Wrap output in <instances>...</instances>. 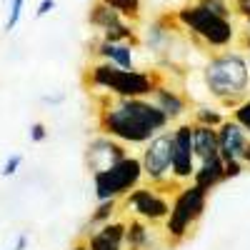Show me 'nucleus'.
I'll return each mask as SVG.
<instances>
[{"label": "nucleus", "instance_id": "obj_10", "mask_svg": "<svg viewBox=\"0 0 250 250\" xmlns=\"http://www.w3.org/2000/svg\"><path fill=\"white\" fill-rule=\"evenodd\" d=\"M128 155H130L128 145H123L115 138H108V135L98 133L85 145V168L90 173H100V170H108V168H113V165H118Z\"/></svg>", "mask_w": 250, "mask_h": 250}, {"label": "nucleus", "instance_id": "obj_3", "mask_svg": "<svg viewBox=\"0 0 250 250\" xmlns=\"http://www.w3.org/2000/svg\"><path fill=\"white\" fill-rule=\"evenodd\" d=\"M163 78L153 70H123L108 60H95L85 70V85L93 93L113 98H153Z\"/></svg>", "mask_w": 250, "mask_h": 250}, {"label": "nucleus", "instance_id": "obj_16", "mask_svg": "<svg viewBox=\"0 0 250 250\" xmlns=\"http://www.w3.org/2000/svg\"><path fill=\"white\" fill-rule=\"evenodd\" d=\"M95 58L98 60H108L113 65L123 68V70H133V45L130 43H108V40H100L95 45Z\"/></svg>", "mask_w": 250, "mask_h": 250}, {"label": "nucleus", "instance_id": "obj_32", "mask_svg": "<svg viewBox=\"0 0 250 250\" xmlns=\"http://www.w3.org/2000/svg\"><path fill=\"white\" fill-rule=\"evenodd\" d=\"M70 250H88V245H85V243H83V240H78L75 245H70Z\"/></svg>", "mask_w": 250, "mask_h": 250}, {"label": "nucleus", "instance_id": "obj_12", "mask_svg": "<svg viewBox=\"0 0 250 250\" xmlns=\"http://www.w3.org/2000/svg\"><path fill=\"white\" fill-rule=\"evenodd\" d=\"M128 230H125V250H160L165 245L163 228L150 225L138 218H125Z\"/></svg>", "mask_w": 250, "mask_h": 250}, {"label": "nucleus", "instance_id": "obj_23", "mask_svg": "<svg viewBox=\"0 0 250 250\" xmlns=\"http://www.w3.org/2000/svg\"><path fill=\"white\" fill-rule=\"evenodd\" d=\"M230 118L240 125V128L248 133V138H250V95H248L243 103H238V105L230 110Z\"/></svg>", "mask_w": 250, "mask_h": 250}, {"label": "nucleus", "instance_id": "obj_28", "mask_svg": "<svg viewBox=\"0 0 250 250\" xmlns=\"http://www.w3.org/2000/svg\"><path fill=\"white\" fill-rule=\"evenodd\" d=\"M53 8H55V0H40V3H38V10H35V18L48 15Z\"/></svg>", "mask_w": 250, "mask_h": 250}, {"label": "nucleus", "instance_id": "obj_25", "mask_svg": "<svg viewBox=\"0 0 250 250\" xmlns=\"http://www.w3.org/2000/svg\"><path fill=\"white\" fill-rule=\"evenodd\" d=\"M20 165H23V155H20V153L8 155L5 163H3V170H0V175H3V178H13V175L20 170Z\"/></svg>", "mask_w": 250, "mask_h": 250}, {"label": "nucleus", "instance_id": "obj_13", "mask_svg": "<svg viewBox=\"0 0 250 250\" xmlns=\"http://www.w3.org/2000/svg\"><path fill=\"white\" fill-rule=\"evenodd\" d=\"M150 100L155 103V105H158L165 115H168V120H170L173 125L180 123L183 118H190L193 105H190V100H188V95H185L183 90L168 85V83H160Z\"/></svg>", "mask_w": 250, "mask_h": 250}, {"label": "nucleus", "instance_id": "obj_26", "mask_svg": "<svg viewBox=\"0 0 250 250\" xmlns=\"http://www.w3.org/2000/svg\"><path fill=\"white\" fill-rule=\"evenodd\" d=\"M243 170H245V163L243 160H225V183L240 178Z\"/></svg>", "mask_w": 250, "mask_h": 250}, {"label": "nucleus", "instance_id": "obj_17", "mask_svg": "<svg viewBox=\"0 0 250 250\" xmlns=\"http://www.w3.org/2000/svg\"><path fill=\"white\" fill-rule=\"evenodd\" d=\"M193 183L210 195V190H215L218 185L225 183V160L223 158H215V160H205V163H198V170H195V178Z\"/></svg>", "mask_w": 250, "mask_h": 250}, {"label": "nucleus", "instance_id": "obj_20", "mask_svg": "<svg viewBox=\"0 0 250 250\" xmlns=\"http://www.w3.org/2000/svg\"><path fill=\"white\" fill-rule=\"evenodd\" d=\"M225 113L220 110V108H213V105H193V110H190V123H195V125H208V128H220V125L225 123Z\"/></svg>", "mask_w": 250, "mask_h": 250}, {"label": "nucleus", "instance_id": "obj_8", "mask_svg": "<svg viewBox=\"0 0 250 250\" xmlns=\"http://www.w3.org/2000/svg\"><path fill=\"white\" fill-rule=\"evenodd\" d=\"M138 158L143 165L145 183L175 190L173 188V128L163 130L148 145H143Z\"/></svg>", "mask_w": 250, "mask_h": 250}, {"label": "nucleus", "instance_id": "obj_1", "mask_svg": "<svg viewBox=\"0 0 250 250\" xmlns=\"http://www.w3.org/2000/svg\"><path fill=\"white\" fill-rule=\"evenodd\" d=\"M95 128L128 148H143L163 130L173 128V123L150 98L103 95L95 110Z\"/></svg>", "mask_w": 250, "mask_h": 250}, {"label": "nucleus", "instance_id": "obj_9", "mask_svg": "<svg viewBox=\"0 0 250 250\" xmlns=\"http://www.w3.org/2000/svg\"><path fill=\"white\" fill-rule=\"evenodd\" d=\"M198 158L193 148V123L180 120L173 125V188L193 183Z\"/></svg>", "mask_w": 250, "mask_h": 250}, {"label": "nucleus", "instance_id": "obj_14", "mask_svg": "<svg viewBox=\"0 0 250 250\" xmlns=\"http://www.w3.org/2000/svg\"><path fill=\"white\" fill-rule=\"evenodd\" d=\"M218 140H220V158L223 160H240L245 148H248V133L240 128V125L228 115L225 123L218 128Z\"/></svg>", "mask_w": 250, "mask_h": 250}, {"label": "nucleus", "instance_id": "obj_2", "mask_svg": "<svg viewBox=\"0 0 250 250\" xmlns=\"http://www.w3.org/2000/svg\"><path fill=\"white\" fill-rule=\"evenodd\" d=\"M203 83L220 108L233 110L250 95V60L243 53H213L203 65Z\"/></svg>", "mask_w": 250, "mask_h": 250}, {"label": "nucleus", "instance_id": "obj_19", "mask_svg": "<svg viewBox=\"0 0 250 250\" xmlns=\"http://www.w3.org/2000/svg\"><path fill=\"white\" fill-rule=\"evenodd\" d=\"M118 215H120V200H100L88 218V230H95V228L115 220Z\"/></svg>", "mask_w": 250, "mask_h": 250}, {"label": "nucleus", "instance_id": "obj_7", "mask_svg": "<svg viewBox=\"0 0 250 250\" xmlns=\"http://www.w3.org/2000/svg\"><path fill=\"white\" fill-rule=\"evenodd\" d=\"M143 183H145L143 165L135 153H130L125 160H120L118 165H113L108 170L93 173V190H95L98 203L100 200H123Z\"/></svg>", "mask_w": 250, "mask_h": 250}, {"label": "nucleus", "instance_id": "obj_22", "mask_svg": "<svg viewBox=\"0 0 250 250\" xmlns=\"http://www.w3.org/2000/svg\"><path fill=\"white\" fill-rule=\"evenodd\" d=\"M195 3L200 5V8H205V10H210L213 15H218V18H225V20H233V5L228 3V0H195Z\"/></svg>", "mask_w": 250, "mask_h": 250}, {"label": "nucleus", "instance_id": "obj_4", "mask_svg": "<svg viewBox=\"0 0 250 250\" xmlns=\"http://www.w3.org/2000/svg\"><path fill=\"white\" fill-rule=\"evenodd\" d=\"M208 208V193L200 190L195 183L180 185L173 190V205H170V215L163 223V235L168 248L183 245L188 238L193 235L198 223L205 215Z\"/></svg>", "mask_w": 250, "mask_h": 250}, {"label": "nucleus", "instance_id": "obj_21", "mask_svg": "<svg viewBox=\"0 0 250 250\" xmlns=\"http://www.w3.org/2000/svg\"><path fill=\"white\" fill-rule=\"evenodd\" d=\"M100 3H105L108 8H113V10H118L123 18H138V13H140V0H100Z\"/></svg>", "mask_w": 250, "mask_h": 250}, {"label": "nucleus", "instance_id": "obj_29", "mask_svg": "<svg viewBox=\"0 0 250 250\" xmlns=\"http://www.w3.org/2000/svg\"><path fill=\"white\" fill-rule=\"evenodd\" d=\"M233 10H235L238 15L248 18V15H250V0H233Z\"/></svg>", "mask_w": 250, "mask_h": 250}, {"label": "nucleus", "instance_id": "obj_27", "mask_svg": "<svg viewBox=\"0 0 250 250\" xmlns=\"http://www.w3.org/2000/svg\"><path fill=\"white\" fill-rule=\"evenodd\" d=\"M45 138H48V125L45 123H33L30 125V140L33 143H45Z\"/></svg>", "mask_w": 250, "mask_h": 250}, {"label": "nucleus", "instance_id": "obj_5", "mask_svg": "<svg viewBox=\"0 0 250 250\" xmlns=\"http://www.w3.org/2000/svg\"><path fill=\"white\" fill-rule=\"evenodd\" d=\"M178 20L190 30V35H195L203 45L213 48L218 53L230 50V45L235 43V25L233 20H225L213 15L210 10L200 8L198 3L185 5L178 10Z\"/></svg>", "mask_w": 250, "mask_h": 250}, {"label": "nucleus", "instance_id": "obj_31", "mask_svg": "<svg viewBox=\"0 0 250 250\" xmlns=\"http://www.w3.org/2000/svg\"><path fill=\"white\" fill-rule=\"evenodd\" d=\"M243 163H245V168H250V143H248V148H245V153H243V158H240Z\"/></svg>", "mask_w": 250, "mask_h": 250}, {"label": "nucleus", "instance_id": "obj_24", "mask_svg": "<svg viewBox=\"0 0 250 250\" xmlns=\"http://www.w3.org/2000/svg\"><path fill=\"white\" fill-rule=\"evenodd\" d=\"M23 5H25V0H10V13H8V20H5V30H13V28L20 23Z\"/></svg>", "mask_w": 250, "mask_h": 250}, {"label": "nucleus", "instance_id": "obj_15", "mask_svg": "<svg viewBox=\"0 0 250 250\" xmlns=\"http://www.w3.org/2000/svg\"><path fill=\"white\" fill-rule=\"evenodd\" d=\"M193 148H195L198 163L220 158L218 128H208V125H195V123H193Z\"/></svg>", "mask_w": 250, "mask_h": 250}, {"label": "nucleus", "instance_id": "obj_6", "mask_svg": "<svg viewBox=\"0 0 250 250\" xmlns=\"http://www.w3.org/2000/svg\"><path fill=\"white\" fill-rule=\"evenodd\" d=\"M170 205H173L170 188L143 183L140 188H135L133 193H128L120 200V213L125 218H138V220L163 228V223L170 215Z\"/></svg>", "mask_w": 250, "mask_h": 250}, {"label": "nucleus", "instance_id": "obj_11", "mask_svg": "<svg viewBox=\"0 0 250 250\" xmlns=\"http://www.w3.org/2000/svg\"><path fill=\"white\" fill-rule=\"evenodd\" d=\"M125 230H128V220L125 215H118L95 230H85L80 240L88 245V250H125Z\"/></svg>", "mask_w": 250, "mask_h": 250}, {"label": "nucleus", "instance_id": "obj_18", "mask_svg": "<svg viewBox=\"0 0 250 250\" xmlns=\"http://www.w3.org/2000/svg\"><path fill=\"white\" fill-rule=\"evenodd\" d=\"M120 20H125L118 10H113V8H108L105 3H98L90 8V13H88V23L95 28V30H100V33H108L110 28H115Z\"/></svg>", "mask_w": 250, "mask_h": 250}, {"label": "nucleus", "instance_id": "obj_30", "mask_svg": "<svg viewBox=\"0 0 250 250\" xmlns=\"http://www.w3.org/2000/svg\"><path fill=\"white\" fill-rule=\"evenodd\" d=\"M28 248V233H20L18 238H15V245H13V250H25Z\"/></svg>", "mask_w": 250, "mask_h": 250}]
</instances>
